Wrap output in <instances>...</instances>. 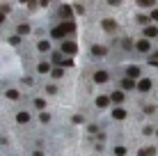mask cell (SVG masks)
<instances>
[{
    "label": "cell",
    "instance_id": "1",
    "mask_svg": "<svg viewBox=\"0 0 158 156\" xmlns=\"http://www.w3.org/2000/svg\"><path fill=\"white\" fill-rule=\"evenodd\" d=\"M108 71H96V74H94V80H96V83H105V80H108Z\"/></svg>",
    "mask_w": 158,
    "mask_h": 156
},
{
    "label": "cell",
    "instance_id": "2",
    "mask_svg": "<svg viewBox=\"0 0 158 156\" xmlns=\"http://www.w3.org/2000/svg\"><path fill=\"white\" fill-rule=\"evenodd\" d=\"M126 74H128V78L133 80V78L140 76V69H138V67H128V69H126Z\"/></svg>",
    "mask_w": 158,
    "mask_h": 156
},
{
    "label": "cell",
    "instance_id": "3",
    "mask_svg": "<svg viewBox=\"0 0 158 156\" xmlns=\"http://www.w3.org/2000/svg\"><path fill=\"white\" fill-rule=\"evenodd\" d=\"M115 120H124V117H126V110H124V108H115Z\"/></svg>",
    "mask_w": 158,
    "mask_h": 156
},
{
    "label": "cell",
    "instance_id": "4",
    "mask_svg": "<svg viewBox=\"0 0 158 156\" xmlns=\"http://www.w3.org/2000/svg\"><path fill=\"white\" fill-rule=\"evenodd\" d=\"M62 48H64L67 53H76V44H73V42H64V46H62Z\"/></svg>",
    "mask_w": 158,
    "mask_h": 156
},
{
    "label": "cell",
    "instance_id": "5",
    "mask_svg": "<svg viewBox=\"0 0 158 156\" xmlns=\"http://www.w3.org/2000/svg\"><path fill=\"white\" fill-rule=\"evenodd\" d=\"M138 87H140L142 92H147V90L151 87V80H147V78H144V80H140V83H138Z\"/></svg>",
    "mask_w": 158,
    "mask_h": 156
},
{
    "label": "cell",
    "instance_id": "6",
    "mask_svg": "<svg viewBox=\"0 0 158 156\" xmlns=\"http://www.w3.org/2000/svg\"><path fill=\"white\" fill-rule=\"evenodd\" d=\"M16 120H18V122H21V124H25V122H28V120H30V115H28V113H25V110H21V113H18V115H16Z\"/></svg>",
    "mask_w": 158,
    "mask_h": 156
},
{
    "label": "cell",
    "instance_id": "7",
    "mask_svg": "<svg viewBox=\"0 0 158 156\" xmlns=\"http://www.w3.org/2000/svg\"><path fill=\"white\" fill-rule=\"evenodd\" d=\"M108 104H110V99H108V96H99V99H96V106H99V108H103V106H108Z\"/></svg>",
    "mask_w": 158,
    "mask_h": 156
},
{
    "label": "cell",
    "instance_id": "8",
    "mask_svg": "<svg viewBox=\"0 0 158 156\" xmlns=\"http://www.w3.org/2000/svg\"><path fill=\"white\" fill-rule=\"evenodd\" d=\"M122 87H124V90H131V87H133V80H131V78H124V80H122Z\"/></svg>",
    "mask_w": 158,
    "mask_h": 156
},
{
    "label": "cell",
    "instance_id": "9",
    "mask_svg": "<svg viewBox=\"0 0 158 156\" xmlns=\"http://www.w3.org/2000/svg\"><path fill=\"white\" fill-rule=\"evenodd\" d=\"M108 53V48H103V46H94V55H105Z\"/></svg>",
    "mask_w": 158,
    "mask_h": 156
},
{
    "label": "cell",
    "instance_id": "10",
    "mask_svg": "<svg viewBox=\"0 0 158 156\" xmlns=\"http://www.w3.org/2000/svg\"><path fill=\"white\" fill-rule=\"evenodd\" d=\"M138 48H140V51H149V42H147V39H144V42H138Z\"/></svg>",
    "mask_w": 158,
    "mask_h": 156
},
{
    "label": "cell",
    "instance_id": "11",
    "mask_svg": "<svg viewBox=\"0 0 158 156\" xmlns=\"http://www.w3.org/2000/svg\"><path fill=\"white\" fill-rule=\"evenodd\" d=\"M39 71H41V74L51 71V64H48V62H41V64H39Z\"/></svg>",
    "mask_w": 158,
    "mask_h": 156
},
{
    "label": "cell",
    "instance_id": "12",
    "mask_svg": "<svg viewBox=\"0 0 158 156\" xmlns=\"http://www.w3.org/2000/svg\"><path fill=\"white\" fill-rule=\"evenodd\" d=\"M138 5H140V7H154V0H140Z\"/></svg>",
    "mask_w": 158,
    "mask_h": 156
},
{
    "label": "cell",
    "instance_id": "13",
    "mask_svg": "<svg viewBox=\"0 0 158 156\" xmlns=\"http://www.w3.org/2000/svg\"><path fill=\"white\" fill-rule=\"evenodd\" d=\"M7 96H9V99H18L21 94H18L16 90H7Z\"/></svg>",
    "mask_w": 158,
    "mask_h": 156
},
{
    "label": "cell",
    "instance_id": "14",
    "mask_svg": "<svg viewBox=\"0 0 158 156\" xmlns=\"http://www.w3.org/2000/svg\"><path fill=\"white\" fill-rule=\"evenodd\" d=\"M62 35H64V30H62V28H55V30H53V37H57V39H60Z\"/></svg>",
    "mask_w": 158,
    "mask_h": 156
},
{
    "label": "cell",
    "instance_id": "15",
    "mask_svg": "<svg viewBox=\"0 0 158 156\" xmlns=\"http://www.w3.org/2000/svg\"><path fill=\"white\" fill-rule=\"evenodd\" d=\"M48 48H51L48 42H39V51H48Z\"/></svg>",
    "mask_w": 158,
    "mask_h": 156
},
{
    "label": "cell",
    "instance_id": "16",
    "mask_svg": "<svg viewBox=\"0 0 158 156\" xmlns=\"http://www.w3.org/2000/svg\"><path fill=\"white\" fill-rule=\"evenodd\" d=\"M122 99H124V94H122V92H115V94H112V101H117V104H119Z\"/></svg>",
    "mask_w": 158,
    "mask_h": 156
},
{
    "label": "cell",
    "instance_id": "17",
    "mask_svg": "<svg viewBox=\"0 0 158 156\" xmlns=\"http://www.w3.org/2000/svg\"><path fill=\"white\" fill-rule=\"evenodd\" d=\"M156 35H158L156 28H147V37H156Z\"/></svg>",
    "mask_w": 158,
    "mask_h": 156
},
{
    "label": "cell",
    "instance_id": "18",
    "mask_svg": "<svg viewBox=\"0 0 158 156\" xmlns=\"http://www.w3.org/2000/svg\"><path fill=\"white\" fill-rule=\"evenodd\" d=\"M151 154H154V147H147L144 152H140V156H151Z\"/></svg>",
    "mask_w": 158,
    "mask_h": 156
},
{
    "label": "cell",
    "instance_id": "19",
    "mask_svg": "<svg viewBox=\"0 0 158 156\" xmlns=\"http://www.w3.org/2000/svg\"><path fill=\"white\" fill-rule=\"evenodd\" d=\"M103 28H108V30H115V23H112V21H103Z\"/></svg>",
    "mask_w": 158,
    "mask_h": 156
},
{
    "label": "cell",
    "instance_id": "20",
    "mask_svg": "<svg viewBox=\"0 0 158 156\" xmlns=\"http://www.w3.org/2000/svg\"><path fill=\"white\" fill-rule=\"evenodd\" d=\"M115 154H117V156H124V154H126V149H124V147H117V149H115Z\"/></svg>",
    "mask_w": 158,
    "mask_h": 156
},
{
    "label": "cell",
    "instance_id": "21",
    "mask_svg": "<svg viewBox=\"0 0 158 156\" xmlns=\"http://www.w3.org/2000/svg\"><path fill=\"white\" fill-rule=\"evenodd\" d=\"M154 18H156V21H158V9H156V12H154Z\"/></svg>",
    "mask_w": 158,
    "mask_h": 156
},
{
    "label": "cell",
    "instance_id": "22",
    "mask_svg": "<svg viewBox=\"0 0 158 156\" xmlns=\"http://www.w3.org/2000/svg\"><path fill=\"white\" fill-rule=\"evenodd\" d=\"M0 23H2V14H0Z\"/></svg>",
    "mask_w": 158,
    "mask_h": 156
}]
</instances>
